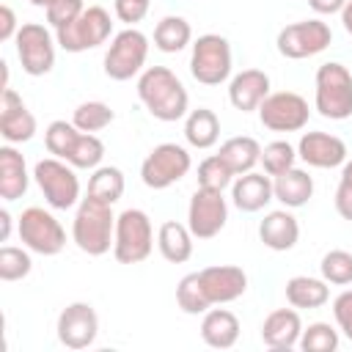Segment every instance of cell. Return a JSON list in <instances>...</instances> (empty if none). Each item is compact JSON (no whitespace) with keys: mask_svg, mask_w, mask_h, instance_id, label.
I'll return each mask as SVG.
<instances>
[{"mask_svg":"<svg viewBox=\"0 0 352 352\" xmlns=\"http://www.w3.org/2000/svg\"><path fill=\"white\" fill-rule=\"evenodd\" d=\"M192 168L190 151L179 143H160L154 146L143 165H140V179L148 190H165L176 182H182Z\"/></svg>","mask_w":352,"mask_h":352,"instance_id":"9c48e42d","label":"cell"},{"mask_svg":"<svg viewBox=\"0 0 352 352\" xmlns=\"http://www.w3.org/2000/svg\"><path fill=\"white\" fill-rule=\"evenodd\" d=\"M333 316L338 324V333H344L352 341V289H344L336 300H333Z\"/></svg>","mask_w":352,"mask_h":352,"instance_id":"7bdbcfd3","label":"cell"},{"mask_svg":"<svg viewBox=\"0 0 352 352\" xmlns=\"http://www.w3.org/2000/svg\"><path fill=\"white\" fill-rule=\"evenodd\" d=\"M154 248V228L143 209H124L116 214V236H113V256L118 264H140L151 256Z\"/></svg>","mask_w":352,"mask_h":352,"instance_id":"277c9868","label":"cell"},{"mask_svg":"<svg viewBox=\"0 0 352 352\" xmlns=\"http://www.w3.org/2000/svg\"><path fill=\"white\" fill-rule=\"evenodd\" d=\"M192 239L195 236L187 228V223H176V220H165L157 231V248L162 258L170 264H184L192 256Z\"/></svg>","mask_w":352,"mask_h":352,"instance_id":"484cf974","label":"cell"},{"mask_svg":"<svg viewBox=\"0 0 352 352\" xmlns=\"http://www.w3.org/2000/svg\"><path fill=\"white\" fill-rule=\"evenodd\" d=\"M236 176H234V170L223 162V157L220 154H212V157H206L201 165H198V187H206V190H226V187H231V182H234Z\"/></svg>","mask_w":352,"mask_h":352,"instance_id":"f35d334b","label":"cell"},{"mask_svg":"<svg viewBox=\"0 0 352 352\" xmlns=\"http://www.w3.org/2000/svg\"><path fill=\"white\" fill-rule=\"evenodd\" d=\"M294 162H297V148L289 140H272L261 148V168L272 179L286 173L289 168H294Z\"/></svg>","mask_w":352,"mask_h":352,"instance_id":"8d00e7d4","label":"cell"},{"mask_svg":"<svg viewBox=\"0 0 352 352\" xmlns=\"http://www.w3.org/2000/svg\"><path fill=\"white\" fill-rule=\"evenodd\" d=\"M102 160H104V143L94 132H80V138H77L66 162L74 165V168H82V170H94V168L102 165Z\"/></svg>","mask_w":352,"mask_h":352,"instance_id":"d590c367","label":"cell"},{"mask_svg":"<svg viewBox=\"0 0 352 352\" xmlns=\"http://www.w3.org/2000/svg\"><path fill=\"white\" fill-rule=\"evenodd\" d=\"M308 6L316 14H341V8L346 6V0H308Z\"/></svg>","mask_w":352,"mask_h":352,"instance_id":"bcb514c9","label":"cell"},{"mask_svg":"<svg viewBox=\"0 0 352 352\" xmlns=\"http://www.w3.org/2000/svg\"><path fill=\"white\" fill-rule=\"evenodd\" d=\"M113 33V19L102 6H85V11L66 28L55 30L58 47L66 52H85L104 44Z\"/></svg>","mask_w":352,"mask_h":352,"instance_id":"30bf717a","label":"cell"},{"mask_svg":"<svg viewBox=\"0 0 352 352\" xmlns=\"http://www.w3.org/2000/svg\"><path fill=\"white\" fill-rule=\"evenodd\" d=\"M138 99L157 121H179L190 110V96L184 82L168 69V66H148L138 77Z\"/></svg>","mask_w":352,"mask_h":352,"instance_id":"6da1fadb","label":"cell"},{"mask_svg":"<svg viewBox=\"0 0 352 352\" xmlns=\"http://www.w3.org/2000/svg\"><path fill=\"white\" fill-rule=\"evenodd\" d=\"M228 220V204L220 190L198 187L187 206V228L195 239H212L226 228Z\"/></svg>","mask_w":352,"mask_h":352,"instance_id":"5bb4252c","label":"cell"},{"mask_svg":"<svg viewBox=\"0 0 352 352\" xmlns=\"http://www.w3.org/2000/svg\"><path fill=\"white\" fill-rule=\"evenodd\" d=\"M30 3H33L36 8H44V11H47V8H50V6L55 3V0H30Z\"/></svg>","mask_w":352,"mask_h":352,"instance_id":"681fc988","label":"cell"},{"mask_svg":"<svg viewBox=\"0 0 352 352\" xmlns=\"http://www.w3.org/2000/svg\"><path fill=\"white\" fill-rule=\"evenodd\" d=\"M116 236V214L113 206L104 201H96L85 195L77 204L74 223H72V239L74 245L88 256H104L113 248Z\"/></svg>","mask_w":352,"mask_h":352,"instance_id":"7a4b0ae2","label":"cell"},{"mask_svg":"<svg viewBox=\"0 0 352 352\" xmlns=\"http://www.w3.org/2000/svg\"><path fill=\"white\" fill-rule=\"evenodd\" d=\"M58 341L66 349H88L99 336V316L91 302H69L58 314Z\"/></svg>","mask_w":352,"mask_h":352,"instance_id":"9a60e30c","label":"cell"},{"mask_svg":"<svg viewBox=\"0 0 352 352\" xmlns=\"http://www.w3.org/2000/svg\"><path fill=\"white\" fill-rule=\"evenodd\" d=\"M113 118H116V113H113V107L110 104H104V102H82V104H77L74 107V116H72V124L80 129V132H102L104 126H110L113 124Z\"/></svg>","mask_w":352,"mask_h":352,"instance_id":"d6a6232c","label":"cell"},{"mask_svg":"<svg viewBox=\"0 0 352 352\" xmlns=\"http://www.w3.org/2000/svg\"><path fill=\"white\" fill-rule=\"evenodd\" d=\"M319 272L333 286H349L352 283V253L349 250H327L322 256Z\"/></svg>","mask_w":352,"mask_h":352,"instance_id":"74e56055","label":"cell"},{"mask_svg":"<svg viewBox=\"0 0 352 352\" xmlns=\"http://www.w3.org/2000/svg\"><path fill=\"white\" fill-rule=\"evenodd\" d=\"M16 231H19L22 245L30 253L58 256L66 248V231H63L60 220L41 206H28L16 220Z\"/></svg>","mask_w":352,"mask_h":352,"instance_id":"ba28073f","label":"cell"},{"mask_svg":"<svg viewBox=\"0 0 352 352\" xmlns=\"http://www.w3.org/2000/svg\"><path fill=\"white\" fill-rule=\"evenodd\" d=\"M272 192L275 201H280L286 209H300L314 195V179L302 168H289L286 173L272 179Z\"/></svg>","mask_w":352,"mask_h":352,"instance_id":"d4e9b609","label":"cell"},{"mask_svg":"<svg viewBox=\"0 0 352 352\" xmlns=\"http://www.w3.org/2000/svg\"><path fill=\"white\" fill-rule=\"evenodd\" d=\"M176 302L184 314L190 316H198V314H206L212 308L206 292H204V283H201V275L198 272H187L179 286H176Z\"/></svg>","mask_w":352,"mask_h":352,"instance_id":"1f68e13d","label":"cell"},{"mask_svg":"<svg viewBox=\"0 0 352 352\" xmlns=\"http://www.w3.org/2000/svg\"><path fill=\"white\" fill-rule=\"evenodd\" d=\"M33 179H36L44 201L52 209H72L82 201L80 198V179L74 173V165H69L66 160H58V157L38 160L33 168Z\"/></svg>","mask_w":352,"mask_h":352,"instance_id":"8992f818","label":"cell"},{"mask_svg":"<svg viewBox=\"0 0 352 352\" xmlns=\"http://www.w3.org/2000/svg\"><path fill=\"white\" fill-rule=\"evenodd\" d=\"M22 25H16V14L11 6H0V41H11L16 38Z\"/></svg>","mask_w":352,"mask_h":352,"instance_id":"f6af8a7d","label":"cell"},{"mask_svg":"<svg viewBox=\"0 0 352 352\" xmlns=\"http://www.w3.org/2000/svg\"><path fill=\"white\" fill-rule=\"evenodd\" d=\"M77 138H80V129H77L72 121H60V118H58V121H52V124L44 129V146H47V151H50L52 157H58V160H69V154H72Z\"/></svg>","mask_w":352,"mask_h":352,"instance_id":"836d02e7","label":"cell"},{"mask_svg":"<svg viewBox=\"0 0 352 352\" xmlns=\"http://www.w3.org/2000/svg\"><path fill=\"white\" fill-rule=\"evenodd\" d=\"M217 154L234 170V176H242L261 162V143L250 135H236V138H228Z\"/></svg>","mask_w":352,"mask_h":352,"instance_id":"4316f807","label":"cell"},{"mask_svg":"<svg viewBox=\"0 0 352 352\" xmlns=\"http://www.w3.org/2000/svg\"><path fill=\"white\" fill-rule=\"evenodd\" d=\"M267 96H270V74L261 69H245L234 74L228 82V102L242 113L258 110V104Z\"/></svg>","mask_w":352,"mask_h":352,"instance_id":"d6986e66","label":"cell"},{"mask_svg":"<svg viewBox=\"0 0 352 352\" xmlns=\"http://www.w3.org/2000/svg\"><path fill=\"white\" fill-rule=\"evenodd\" d=\"M190 74L201 85H220L231 77V44L220 33H204L192 41Z\"/></svg>","mask_w":352,"mask_h":352,"instance_id":"52a82bcc","label":"cell"},{"mask_svg":"<svg viewBox=\"0 0 352 352\" xmlns=\"http://www.w3.org/2000/svg\"><path fill=\"white\" fill-rule=\"evenodd\" d=\"M190 41H192V28H190V22H187L184 16H179V14L162 16V19L157 22V28H154V47H157L160 52H168V55L182 52Z\"/></svg>","mask_w":352,"mask_h":352,"instance_id":"f546056e","label":"cell"},{"mask_svg":"<svg viewBox=\"0 0 352 352\" xmlns=\"http://www.w3.org/2000/svg\"><path fill=\"white\" fill-rule=\"evenodd\" d=\"M336 212L344 220H352V160L341 165V179L336 187Z\"/></svg>","mask_w":352,"mask_h":352,"instance_id":"b9f144b4","label":"cell"},{"mask_svg":"<svg viewBox=\"0 0 352 352\" xmlns=\"http://www.w3.org/2000/svg\"><path fill=\"white\" fill-rule=\"evenodd\" d=\"M297 157L311 168H338L346 162V143L327 132H305L297 143Z\"/></svg>","mask_w":352,"mask_h":352,"instance_id":"ac0fdd59","label":"cell"},{"mask_svg":"<svg viewBox=\"0 0 352 352\" xmlns=\"http://www.w3.org/2000/svg\"><path fill=\"white\" fill-rule=\"evenodd\" d=\"M338 344H341V336L336 327H330V322H311L308 327H302L297 346L302 352H336Z\"/></svg>","mask_w":352,"mask_h":352,"instance_id":"e575fe53","label":"cell"},{"mask_svg":"<svg viewBox=\"0 0 352 352\" xmlns=\"http://www.w3.org/2000/svg\"><path fill=\"white\" fill-rule=\"evenodd\" d=\"M333 41V30L327 22L322 19H302V22H292L286 28H280L275 44L278 52L289 60H302V58H314L319 52H324Z\"/></svg>","mask_w":352,"mask_h":352,"instance_id":"7c38bea8","label":"cell"},{"mask_svg":"<svg viewBox=\"0 0 352 352\" xmlns=\"http://www.w3.org/2000/svg\"><path fill=\"white\" fill-rule=\"evenodd\" d=\"M28 165H25V157L11 146L6 143L0 148V198L6 204L22 198L28 192Z\"/></svg>","mask_w":352,"mask_h":352,"instance_id":"cb8c5ba5","label":"cell"},{"mask_svg":"<svg viewBox=\"0 0 352 352\" xmlns=\"http://www.w3.org/2000/svg\"><path fill=\"white\" fill-rule=\"evenodd\" d=\"M148 58V36L138 28H124L113 36L104 52V74L116 82L132 80L143 72Z\"/></svg>","mask_w":352,"mask_h":352,"instance_id":"5b68a950","label":"cell"},{"mask_svg":"<svg viewBox=\"0 0 352 352\" xmlns=\"http://www.w3.org/2000/svg\"><path fill=\"white\" fill-rule=\"evenodd\" d=\"M272 198H275V192H272L270 173L248 170L231 182V201L239 212H261Z\"/></svg>","mask_w":352,"mask_h":352,"instance_id":"ffe728a7","label":"cell"},{"mask_svg":"<svg viewBox=\"0 0 352 352\" xmlns=\"http://www.w3.org/2000/svg\"><path fill=\"white\" fill-rule=\"evenodd\" d=\"M16 44V58L22 63V72L30 77H44L55 66V44L58 38L47 25L38 22H25L14 38Z\"/></svg>","mask_w":352,"mask_h":352,"instance_id":"8fae6325","label":"cell"},{"mask_svg":"<svg viewBox=\"0 0 352 352\" xmlns=\"http://www.w3.org/2000/svg\"><path fill=\"white\" fill-rule=\"evenodd\" d=\"M88 195L113 206L124 195V173H121V168H116V165L94 168L91 179H88Z\"/></svg>","mask_w":352,"mask_h":352,"instance_id":"4dcf8cb0","label":"cell"},{"mask_svg":"<svg viewBox=\"0 0 352 352\" xmlns=\"http://www.w3.org/2000/svg\"><path fill=\"white\" fill-rule=\"evenodd\" d=\"M11 236V212L3 206L0 209V242H8Z\"/></svg>","mask_w":352,"mask_h":352,"instance_id":"7dc6e473","label":"cell"},{"mask_svg":"<svg viewBox=\"0 0 352 352\" xmlns=\"http://www.w3.org/2000/svg\"><path fill=\"white\" fill-rule=\"evenodd\" d=\"M258 239L264 242V248L270 250H292L300 239V223L289 209H275L267 212L264 220L258 223Z\"/></svg>","mask_w":352,"mask_h":352,"instance_id":"7402d4cb","label":"cell"},{"mask_svg":"<svg viewBox=\"0 0 352 352\" xmlns=\"http://www.w3.org/2000/svg\"><path fill=\"white\" fill-rule=\"evenodd\" d=\"M314 107L330 121H346L352 116V72L344 63L330 60L316 69Z\"/></svg>","mask_w":352,"mask_h":352,"instance_id":"3957f363","label":"cell"},{"mask_svg":"<svg viewBox=\"0 0 352 352\" xmlns=\"http://www.w3.org/2000/svg\"><path fill=\"white\" fill-rule=\"evenodd\" d=\"M201 275V283H204V292L209 297L212 305H226V302H234L245 294L248 289V275L242 267H234V264H212V267H204L198 270Z\"/></svg>","mask_w":352,"mask_h":352,"instance_id":"e0dca14e","label":"cell"},{"mask_svg":"<svg viewBox=\"0 0 352 352\" xmlns=\"http://www.w3.org/2000/svg\"><path fill=\"white\" fill-rule=\"evenodd\" d=\"M33 261L30 253L14 245H3L0 248V280L11 283V280H22L25 275H30Z\"/></svg>","mask_w":352,"mask_h":352,"instance_id":"ab89813d","label":"cell"},{"mask_svg":"<svg viewBox=\"0 0 352 352\" xmlns=\"http://www.w3.org/2000/svg\"><path fill=\"white\" fill-rule=\"evenodd\" d=\"M239 319L228 308H209L201 319V338L212 349H231L239 341Z\"/></svg>","mask_w":352,"mask_h":352,"instance_id":"603a6c76","label":"cell"},{"mask_svg":"<svg viewBox=\"0 0 352 352\" xmlns=\"http://www.w3.org/2000/svg\"><path fill=\"white\" fill-rule=\"evenodd\" d=\"M302 336V319L297 308H278L261 322V341L270 349H292L300 344Z\"/></svg>","mask_w":352,"mask_h":352,"instance_id":"44dd1931","label":"cell"},{"mask_svg":"<svg viewBox=\"0 0 352 352\" xmlns=\"http://www.w3.org/2000/svg\"><path fill=\"white\" fill-rule=\"evenodd\" d=\"M148 6L151 0H116L113 8H116V16L121 22H126L129 28H135L146 14H148Z\"/></svg>","mask_w":352,"mask_h":352,"instance_id":"ee69618b","label":"cell"},{"mask_svg":"<svg viewBox=\"0 0 352 352\" xmlns=\"http://www.w3.org/2000/svg\"><path fill=\"white\" fill-rule=\"evenodd\" d=\"M0 135L6 143H28L36 135V116L14 88L0 91Z\"/></svg>","mask_w":352,"mask_h":352,"instance_id":"2e32d148","label":"cell"},{"mask_svg":"<svg viewBox=\"0 0 352 352\" xmlns=\"http://www.w3.org/2000/svg\"><path fill=\"white\" fill-rule=\"evenodd\" d=\"M341 25H344V30L352 36V0H346V6L341 8Z\"/></svg>","mask_w":352,"mask_h":352,"instance_id":"c3c4849f","label":"cell"},{"mask_svg":"<svg viewBox=\"0 0 352 352\" xmlns=\"http://www.w3.org/2000/svg\"><path fill=\"white\" fill-rule=\"evenodd\" d=\"M82 11H85V0H55L47 8V22L52 30H60V28L72 25Z\"/></svg>","mask_w":352,"mask_h":352,"instance_id":"60d3db41","label":"cell"},{"mask_svg":"<svg viewBox=\"0 0 352 352\" xmlns=\"http://www.w3.org/2000/svg\"><path fill=\"white\" fill-rule=\"evenodd\" d=\"M308 116V102L294 91H270V96L258 104V121L272 132H300L305 129Z\"/></svg>","mask_w":352,"mask_h":352,"instance_id":"4fadbf2b","label":"cell"},{"mask_svg":"<svg viewBox=\"0 0 352 352\" xmlns=\"http://www.w3.org/2000/svg\"><path fill=\"white\" fill-rule=\"evenodd\" d=\"M184 140L192 148H212L220 140V118L209 107L190 110L184 116Z\"/></svg>","mask_w":352,"mask_h":352,"instance_id":"83f0119b","label":"cell"},{"mask_svg":"<svg viewBox=\"0 0 352 352\" xmlns=\"http://www.w3.org/2000/svg\"><path fill=\"white\" fill-rule=\"evenodd\" d=\"M286 300L294 308H322L330 300V289L324 278H311V275H294L286 280Z\"/></svg>","mask_w":352,"mask_h":352,"instance_id":"f1b7e54d","label":"cell"}]
</instances>
